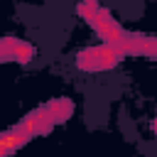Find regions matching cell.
Instances as JSON below:
<instances>
[{"label": "cell", "mask_w": 157, "mask_h": 157, "mask_svg": "<svg viewBox=\"0 0 157 157\" xmlns=\"http://www.w3.org/2000/svg\"><path fill=\"white\" fill-rule=\"evenodd\" d=\"M15 54L20 56V61H29V56H32V47L20 44V47H15Z\"/></svg>", "instance_id": "6da1fadb"}]
</instances>
